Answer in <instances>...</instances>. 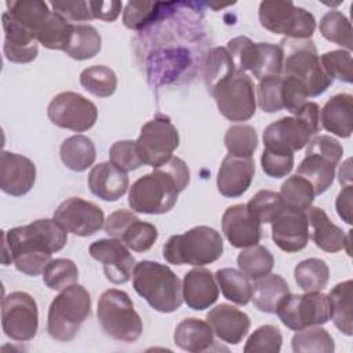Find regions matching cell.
Masks as SVG:
<instances>
[{"label": "cell", "instance_id": "cell-1", "mask_svg": "<svg viewBox=\"0 0 353 353\" xmlns=\"http://www.w3.org/2000/svg\"><path fill=\"white\" fill-rule=\"evenodd\" d=\"M68 241V232L52 219H36L28 225L3 232L4 265L14 262L17 270L28 276H39Z\"/></svg>", "mask_w": 353, "mask_h": 353}, {"label": "cell", "instance_id": "cell-2", "mask_svg": "<svg viewBox=\"0 0 353 353\" xmlns=\"http://www.w3.org/2000/svg\"><path fill=\"white\" fill-rule=\"evenodd\" d=\"M190 181V171L179 157H171L150 174L138 178L128 193L132 211L141 214H165L174 208L178 194Z\"/></svg>", "mask_w": 353, "mask_h": 353}, {"label": "cell", "instance_id": "cell-3", "mask_svg": "<svg viewBox=\"0 0 353 353\" xmlns=\"http://www.w3.org/2000/svg\"><path fill=\"white\" fill-rule=\"evenodd\" d=\"M132 287L150 307L160 313H172L183 302L178 276L167 265L154 261H141L135 265Z\"/></svg>", "mask_w": 353, "mask_h": 353}, {"label": "cell", "instance_id": "cell-4", "mask_svg": "<svg viewBox=\"0 0 353 353\" xmlns=\"http://www.w3.org/2000/svg\"><path fill=\"white\" fill-rule=\"evenodd\" d=\"M223 254V240L214 228L200 225L182 234L171 236L163 247V256L171 265L204 266Z\"/></svg>", "mask_w": 353, "mask_h": 353}, {"label": "cell", "instance_id": "cell-5", "mask_svg": "<svg viewBox=\"0 0 353 353\" xmlns=\"http://www.w3.org/2000/svg\"><path fill=\"white\" fill-rule=\"evenodd\" d=\"M319 131L320 108L316 102H306L296 114L269 124L263 131V145L270 150L294 153L303 149Z\"/></svg>", "mask_w": 353, "mask_h": 353}, {"label": "cell", "instance_id": "cell-6", "mask_svg": "<svg viewBox=\"0 0 353 353\" xmlns=\"http://www.w3.org/2000/svg\"><path fill=\"white\" fill-rule=\"evenodd\" d=\"M91 313V296L80 284L62 290L50 303L47 316L48 335L58 342H70Z\"/></svg>", "mask_w": 353, "mask_h": 353}, {"label": "cell", "instance_id": "cell-7", "mask_svg": "<svg viewBox=\"0 0 353 353\" xmlns=\"http://www.w3.org/2000/svg\"><path fill=\"white\" fill-rule=\"evenodd\" d=\"M280 47L284 54L281 76L299 80L309 97H319L332 84L320 65L317 48L310 39H283Z\"/></svg>", "mask_w": 353, "mask_h": 353}, {"label": "cell", "instance_id": "cell-8", "mask_svg": "<svg viewBox=\"0 0 353 353\" xmlns=\"http://www.w3.org/2000/svg\"><path fill=\"white\" fill-rule=\"evenodd\" d=\"M98 321L110 338L120 342H135L143 331L141 316L127 292L110 288L102 292L97 309Z\"/></svg>", "mask_w": 353, "mask_h": 353}, {"label": "cell", "instance_id": "cell-9", "mask_svg": "<svg viewBox=\"0 0 353 353\" xmlns=\"http://www.w3.org/2000/svg\"><path fill=\"white\" fill-rule=\"evenodd\" d=\"M219 113L230 121H247L256 110V98L251 77L234 69L208 88Z\"/></svg>", "mask_w": 353, "mask_h": 353}, {"label": "cell", "instance_id": "cell-10", "mask_svg": "<svg viewBox=\"0 0 353 353\" xmlns=\"http://www.w3.org/2000/svg\"><path fill=\"white\" fill-rule=\"evenodd\" d=\"M258 15L262 28L285 39H310L316 29L313 14L292 1H262Z\"/></svg>", "mask_w": 353, "mask_h": 353}, {"label": "cell", "instance_id": "cell-11", "mask_svg": "<svg viewBox=\"0 0 353 353\" xmlns=\"http://www.w3.org/2000/svg\"><path fill=\"white\" fill-rule=\"evenodd\" d=\"M276 314L287 328L294 331L310 325H323L330 320L328 296L321 291L290 292L280 302Z\"/></svg>", "mask_w": 353, "mask_h": 353}, {"label": "cell", "instance_id": "cell-12", "mask_svg": "<svg viewBox=\"0 0 353 353\" xmlns=\"http://www.w3.org/2000/svg\"><path fill=\"white\" fill-rule=\"evenodd\" d=\"M179 145V134L171 120L165 116H156L145 123L135 141L137 152L143 164L153 168L163 165L172 157Z\"/></svg>", "mask_w": 353, "mask_h": 353}, {"label": "cell", "instance_id": "cell-13", "mask_svg": "<svg viewBox=\"0 0 353 353\" xmlns=\"http://www.w3.org/2000/svg\"><path fill=\"white\" fill-rule=\"evenodd\" d=\"M1 325L10 339L32 341L39 330V310L33 296L23 291L6 295L1 302Z\"/></svg>", "mask_w": 353, "mask_h": 353}, {"label": "cell", "instance_id": "cell-14", "mask_svg": "<svg viewBox=\"0 0 353 353\" xmlns=\"http://www.w3.org/2000/svg\"><path fill=\"white\" fill-rule=\"evenodd\" d=\"M47 114L51 123L59 128L84 132L95 125L98 109L85 97L73 91H63L51 99Z\"/></svg>", "mask_w": 353, "mask_h": 353}, {"label": "cell", "instance_id": "cell-15", "mask_svg": "<svg viewBox=\"0 0 353 353\" xmlns=\"http://www.w3.org/2000/svg\"><path fill=\"white\" fill-rule=\"evenodd\" d=\"M54 219L68 233L80 237L92 236L105 225L103 211L81 197H69L62 201L54 212Z\"/></svg>", "mask_w": 353, "mask_h": 353}, {"label": "cell", "instance_id": "cell-16", "mask_svg": "<svg viewBox=\"0 0 353 353\" xmlns=\"http://www.w3.org/2000/svg\"><path fill=\"white\" fill-rule=\"evenodd\" d=\"M90 255L103 265L106 279L113 284L127 283L137 265L128 248L117 239H101L88 248Z\"/></svg>", "mask_w": 353, "mask_h": 353}, {"label": "cell", "instance_id": "cell-17", "mask_svg": "<svg viewBox=\"0 0 353 353\" xmlns=\"http://www.w3.org/2000/svg\"><path fill=\"white\" fill-rule=\"evenodd\" d=\"M222 232L234 248H245L259 243L262 223L248 211L247 204H234L222 215Z\"/></svg>", "mask_w": 353, "mask_h": 353}, {"label": "cell", "instance_id": "cell-18", "mask_svg": "<svg viewBox=\"0 0 353 353\" xmlns=\"http://www.w3.org/2000/svg\"><path fill=\"white\" fill-rule=\"evenodd\" d=\"M36 182L34 163L18 153L3 150L0 154V188L4 193L19 197Z\"/></svg>", "mask_w": 353, "mask_h": 353}, {"label": "cell", "instance_id": "cell-19", "mask_svg": "<svg viewBox=\"0 0 353 353\" xmlns=\"http://www.w3.org/2000/svg\"><path fill=\"white\" fill-rule=\"evenodd\" d=\"M272 239L284 252L303 250L309 241V223L305 211L285 208L272 222Z\"/></svg>", "mask_w": 353, "mask_h": 353}, {"label": "cell", "instance_id": "cell-20", "mask_svg": "<svg viewBox=\"0 0 353 353\" xmlns=\"http://www.w3.org/2000/svg\"><path fill=\"white\" fill-rule=\"evenodd\" d=\"M255 174V164L252 157H237L226 154L221 163L216 175V186L222 196L236 199L243 196Z\"/></svg>", "mask_w": 353, "mask_h": 353}, {"label": "cell", "instance_id": "cell-21", "mask_svg": "<svg viewBox=\"0 0 353 353\" xmlns=\"http://www.w3.org/2000/svg\"><path fill=\"white\" fill-rule=\"evenodd\" d=\"M1 21L4 29V57L14 63H28L36 59L39 41L34 33L14 19L7 11L3 12Z\"/></svg>", "mask_w": 353, "mask_h": 353}, {"label": "cell", "instance_id": "cell-22", "mask_svg": "<svg viewBox=\"0 0 353 353\" xmlns=\"http://www.w3.org/2000/svg\"><path fill=\"white\" fill-rule=\"evenodd\" d=\"M207 323L212 332L229 345H239L251 327L247 313L229 303H221L211 309L207 313Z\"/></svg>", "mask_w": 353, "mask_h": 353}, {"label": "cell", "instance_id": "cell-23", "mask_svg": "<svg viewBox=\"0 0 353 353\" xmlns=\"http://www.w3.org/2000/svg\"><path fill=\"white\" fill-rule=\"evenodd\" d=\"M219 295L215 276L205 268H194L185 273L182 280V296L193 310H204L212 306Z\"/></svg>", "mask_w": 353, "mask_h": 353}, {"label": "cell", "instance_id": "cell-24", "mask_svg": "<svg viewBox=\"0 0 353 353\" xmlns=\"http://www.w3.org/2000/svg\"><path fill=\"white\" fill-rule=\"evenodd\" d=\"M307 223L312 229L310 237L316 247L323 250L324 252H338L346 248L350 255L349 244H350V233H345L339 226H336L328 218L327 212L320 207H310L306 211Z\"/></svg>", "mask_w": 353, "mask_h": 353}, {"label": "cell", "instance_id": "cell-25", "mask_svg": "<svg viewBox=\"0 0 353 353\" xmlns=\"http://www.w3.org/2000/svg\"><path fill=\"white\" fill-rule=\"evenodd\" d=\"M87 183L91 193L101 200L116 201L125 194L130 182L127 172L121 171L110 161H106L91 168Z\"/></svg>", "mask_w": 353, "mask_h": 353}, {"label": "cell", "instance_id": "cell-26", "mask_svg": "<svg viewBox=\"0 0 353 353\" xmlns=\"http://www.w3.org/2000/svg\"><path fill=\"white\" fill-rule=\"evenodd\" d=\"M320 121L328 132L349 138L353 131V97L345 92L332 95L320 112Z\"/></svg>", "mask_w": 353, "mask_h": 353}, {"label": "cell", "instance_id": "cell-27", "mask_svg": "<svg viewBox=\"0 0 353 353\" xmlns=\"http://www.w3.org/2000/svg\"><path fill=\"white\" fill-rule=\"evenodd\" d=\"M174 342L178 347L190 353L207 352L215 343L214 332L208 323L196 317L183 319L175 327Z\"/></svg>", "mask_w": 353, "mask_h": 353}, {"label": "cell", "instance_id": "cell-28", "mask_svg": "<svg viewBox=\"0 0 353 353\" xmlns=\"http://www.w3.org/2000/svg\"><path fill=\"white\" fill-rule=\"evenodd\" d=\"M288 294L290 287L287 281L280 274L269 273L268 276L255 280L251 301L259 312L276 314L280 302Z\"/></svg>", "mask_w": 353, "mask_h": 353}, {"label": "cell", "instance_id": "cell-29", "mask_svg": "<svg viewBox=\"0 0 353 353\" xmlns=\"http://www.w3.org/2000/svg\"><path fill=\"white\" fill-rule=\"evenodd\" d=\"M336 164L317 153H305L303 160L296 168V174L310 182L316 196L323 194L331 188L335 178Z\"/></svg>", "mask_w": 353, "mask_h": 353}, {"label": "cell", "instance_id": "cell-30", "mask_svg": "<svg viewBox=\"0 0 353 353\" xmlns=\"http://www.w3.org/2000/svg\"><path fill=\"white\" fill-rule=\"evenodd\" d=\"M62 163L72 171L83 172L88 170L97 157L94 142L85 135H73L66 138L59 148Z\"/></svg>", "mask_w": 353, "mask_h": 353}, {"label": "cell", "instance_id": "cell-31", "mask_svg": "<svg viewBox=\"0 0 353 353\" xmlns=\"http://www.w3.org/2000/svg\"><path fill=\"white\" fill-rule=\"evenodd\" d=\"M352 288L353 281L338 283L327 295L330 302V319L334 325L345 335L353 334L352 325Z\"/></svg>", "mask_w": 353, "mask_h": 353}, {"label": "cell", "instance_id": "cell-32", "mask_svg": "<svg viewBox=\"0 0 353 353\" xmlns=\"http://www.w3.org/2000/svg\"><path fill=\"white\" fill-rule=\"evenodd\" d=\"M102 47V39L98 30L85 23H77L72 28L69 43L63 52L76 61L94 58Z\"/></svg>", "mask_w": 353, "mask_h": 353}, {"label": "cell", "instance_id": "cell-33", "mask_svg": "<svg viewBox=\"0 0 353 353\" xmlns=\"http://www.w3.org/2000/svg\"><path fill=\"white\" fill-rule=\"evenodd\" d=\"M6 7L7 12L32 30L34 36L52 12L48 4L41 0H8L6 1Z\"/></svg>", "mask_w": 353, "mask_h": 353}, {"label": "cell", "instance_id": "cell-34", "mask_svg": "<svg viewBox=\"0 0 353 353\" xmlns=\"http://www.w3.org/2000/svg\"><path fill=\"white\" fill-rule=\"evenodd\" d=\"M215 279L226 299L241 306L251 301L252 284L241 270L233 268H222L216 270Z\"/></svg>", "mask_w": 353, "mask_h": 353}, {"label": "cell", "instance_id": "cell-35", "mask_svg": "<svg viewBox=\"0 0 353 353\" xmlns=\"http://www.w3.org/2000/svg\"><path fill=\"white\" fill-rule=\"evenodd\" d=\"M237 265L250 280H258L272 272L274 258L265 245L255 244L240 251L237 255Z\"/></svg>", "mask_w": 353, "mask_h": 353}, {"label": "cell", "instance_id": "cell-36", "mask_svg": "<svg viewBox=\"0 0 353 353\" xmlns=\"http://www.w3.org/2000/svg\"><path fill=\"white\" fill-rule=\"evenodd\" d=\"M294 279L298 287L305 292L323 291L330 279V269L323 259H303L295 266Z\"/></svg>", "mask_w": 353, "mask_h": 353}, {"label": "cell", "instance_id": "cell-37", "mask_svg": "<svg viewBox=\"0 0 353 353\" xmlns=\"http://www.w3.org/2000/svg\"><path fill=\"white\" fill-rule=\"evenodd\" d=\"M295 353H332L335 343L332 336L320 325H310L298 330L291 339Z\"/></svg>", "mask_w": 353, "mask_h": 353}, {"label": "cell", "instance_id": "cell-38", "mask_svg": "<svg viewBox=\"0 0 353 353\" xmlns=\"http://www.w3.org/2000/svg\"><path fill=\"white\" fill-rule=\"evenodd\" d=\"M280 196L288 208L306 212L312 207L316 193L307 179L295 174L283 182Z\"/></svg>", "mask_w": 353, "mask_h": 353}, {"label": "cell", "instance_id": "cell-39", "mask_svg": "<svg viewBox=\"0 0 353 353\" xmlns=\"http://www.w3.org/2000/svg\"><path fill=\"white\" fill-rule=\"evenodd\" d=\"M72 28L73 23L52 11L46 23L37 30L36 40L48 50L65 51L72 34Z\"/></svg>", "mask_w": 353, "mask_h": 353}, {"label": "cell", "instance_id": "cell-40", "mask_svg": "<svg viewBox=\"0 0 353 353\" xmlns=\"http://www.w3.org/2000/svg\"><path fill=\"white\" fill-rule=\"evenodd\" d=\"M80 84L90 94L99 98H108L113 95L117 88V76L105 65H94L81 72Z\"/></svg>", "mask_w": 353, "mask_h": 353}, {"label": "cell", "instance_id": "cell-41", "mask_svg": "<svg viewBox=\"0 0 353 353\" xmlns=\"http://www.w3.org/2000/svg\"><path fill=\"white\" fill-rule=\"evenodd\" d=\"M319 30L321 36L346 51H352L353 41H352V25L350 21L338 10H331L323 15L320 19Z\"/></svg>", "mask_w": 353, "mask_h": 353}, {"label": "cell", "instance_id": "cell-42", "mask_svg": "<svg viewBox=\"0 0 353 353\" xmlns=\"http://www.w3.org/2000/svg\"><path fill=\"white\" fill-rule=\"evenodd\" d=\"M223 143L232 156L252 157L258 148V135L248 124H234L226 130Z\"/></svg>", "mask_w": 353, "mask_h": 353}, {"label": "cell", "instance_id": "cell-43", "mask_svg": "<svg viewBox=\"0 0 353 353\" xmlns=\"http://www.w3.org/2000/svg\"><path fill=\"white\" fill-rule=\"evenodd\" d=\"M247 208L261 223H272L287 208V205L284 204L280 193L263 189L250 199Z\"/></svg>", "mask_w": 353, "mask_h": 353}, {"label": "cell", "instance_id": "cell-44", "mask_svg": "<svg viewBox=\"0 0 353 353\" xmlns=\"http://www.w3.org/2000/svg\"><path fill=\"white\" fill-rule=\"evenodd\" d=\"M77 280L79 269L73 261L66 258L52 259L43 272V281L52 291H62L76 284Z\"/></svg>", "mask_w": 353, "mask_h": 353}, {"label": "cell", "instance_id": "cell-45", "mask_svg": "<svg viewBox=\"0 0 353 353\" xmlns=\"http://www.w3.org/2000/svg\"><path fill=\"white\" fill-rule=\"evenodd\" d=\"M258 57L252 76L258 80L269 76H281L284 54L280 46L273 43H256Z\"/></svg>", "mask_w": 353, "mask_h": 353}, {"label": "cell", "instance_id": "cell-46", "mask_svg": "<svg viewBox=\"0 0 353 353\" xmlns=\"http://www.w3.org/2000/svg\"><path fill=\"white\" fill-rule=\"evenodd\" d=\"M159 237V232L154 225L142 222L139 218L132 221L120 237V241L135 252H145L153 247Z\"/></svg>", "mask_w": 353, "mask_h": 353}, {"label": "cell", "instance_id": "cell-47", "mask_svg": "<svg viewBox=\"0 0 353 353\" xmlns=\"http://www.w3.org/2000/svg\"><path fill=\"white\" fill-rule=\"evenodd\" d=\"M234 69V63L225 47H215L210 50L203 68V76L207 88L214 85L218 80H221Z\"/></svg>", "mask_w": 353, "mask_h": 353}, {"label": "cell", "instance_id": "cell-48", "mask_svg": "<svg viewBox=\"0 0 353 353\" xmlns=\"http://www.w3.org/2000/svg\"><path fill=\"white\" fill-rule=\"evenodd\" d=\"M283 335L276 325L265 324L258 327L247 339L244 352L245 353H255V352H265V353H279L281 350Z\"/></svg>", "mask_w": 353, "mask_h": 353}, {"label": "cell", "instance_id": "cell-49", "mask_svg": "<svg viewBox=\"0 0 353 353\" xmlns=\"http://www.w3.org/2000/svg\"><path fill=\"white\" fill-rule=\"evenodd\" d=\"M320 65L331 80L336 79L343 83L353 81L352 55L349 51L346 50L328 51L320 57Z\"/></svg>", "mask_w": 353, "mask_h": 353}, {"label": "cell", "instance_id": "cell-50", "mask_svg": "<svg viewBox=\"0 0 353 353\" xmlns=\"http://www.w3.org/2000/svg\"><path fill=\"white\" fill-rule=\"evenodd\" d=\"M226 50L237 70L244 73L254 70L258 57L256 43L245 36H237L228 41Z\"/></svg>", "mask_w": 353, "mask_h": 353}, {"label": "cell", "instance_id": "cell-51", "mask_svg": "<svg viewBox=\"0 0 353 353\" xmlns=\"http://www.w3.org/2000/svg\"><path fill=\"white\" fill-rule=\"evenodd\" d=\"M256 102L266 113H276L284 109L281 99V76H269L259 80Z\"/></svg>", "mask_w": 353, "mask_h": 353}, {"label": "cell", "instance_id": "cell-52", "mask_svg": "<svg viewBox=\"0 0 353 353\" xmlns=\"http://www.w3.org/2000/svg\"><path fill=\"white\" fill-rule=\"evenodd\" d=\"M160 3L152 1H128L123 12V23L128 29H141L150 23L160 12Z\"/></svg>", "mask_w": 353, "mask_h": 353}, {"label": "cell", "instance_id": "cell-53", "mask_svg": "<svg viewBox=\"0 0 353 353\" xmlns=\"http://www.w3.org/2000/svg\"><path fill=\"white\" fill-rule=\"evenodd\" d=\"M109 161L124 172L134 171L143 164L137 152L135 141L130 139L117 141L110 146Z\"/></svg>", "mask_w": 353, "mask_h": 353}, {"label": "cell", "instance_id": "cell-54", "mask_svg": "<svg viewBox=\"0 0 353 353\" xmlns=\"http://www.w3.org/2000/svg\"><path fill=\"white\" fill-rule=\"evenodd\" d=\"M263 172L270 178L287 176L294 168V153H283L270 149H263L261 156Z\"/></svg>", "mask_w": 353, "mask_h": 353}, {"label": "cell", "instance_id": "cell-55", "mask_svg": "<svg viewBox=\"0 0 353 353\" xmlns=\"http://www.w3.org/2000/svg\"><path fill=\"white\" fill-rule=\"evenodd\" d=\"M307 91L299 80L291 76H281V99L284 109L296 114L307 102Z\"/></svg>", "mask_w": 353, "mask_h": 353}, {"label": "cell", "instance_id": "cell-56", "mask_svg": "<svg viewBox=\"0 0 353 353\" xmlns=\"http://www.w3.org/2000/svg\"><path fill=\"white\" fill-rule=\"evenodd\" d=\"M50 6L52 11L63 17L68 22H85L92 19V14L88 6V1H51Z\"/></svg>", "mask_w": 353, "mask_h": 353}, {"label": "cell", "instance_id": "cell-57", "mask_svg": "<svg viewBox=\"0 0 353 353\" xmlns=\"http://www.w3.org/2000/svg\"><path fill=\"white\" fill-rule=\"evenodd\" d=\"M306 153H317L330 159L338 165L343 156V148L335 138L330 135H316L309 141Z\"/></svg>", "mask_w": 353, "mask_h": 353}, {"label": "cell", "instance_id": "cell-58", "mask_svg": "<svg viewBox=\"0 0 353 353\" xmlns=\"http://www.w3.org/2000/svg\"><path fill=\"white\" fill-rule=\"evenodd\" d=\"M138 216L134 214V211H128V210H117L114 212H112L108 219L105 221V232L113 237L120 240L121 234L124 233V230L127 229V226L135 221Z\"/></svg>", "mask_w": 353, "mask_h": 353}, {"label": "cell", "instance_id": "cell-59", "mask_svg": "<svg viewBox=\"0 0 353 353\" xmlns=\"http://www.w3.org/2000/svg\"><path fill=\"white\" fill-rule=\"evenodd\" d=\"M92 18H98L106 22H113L117 19L121 11L120 1H88Z\"/></svg>", "mask_w": 353, "mask_h": 353}, {"label": "cell", "instance_id": "cell-60", "mask_svg": "<svg viewBox=\"0 0 353 353\" xmlns=\"http://www.w3.org/2000/svg\"><path fill=\"white\" fill-rule=\"evenodd\" d=\"M352 199H353V188L352 185H346L342 188L339 194L336 196L335 207L339 218L346 223L352 225Z\"/></svg>", "mask_w": 353, "mask_h": 353}, {"label": "cell", "instance_id": "cell-61", "mask_svg": "<svg viewBox=\"0 0 353 353\" xmlns=\"http://www.w3.org/2000/svg\"><path fill=\"white\" fill-rule=\"evenodd\" d=\"M352 159H347L339 170V182L341 185L346 186V185H352Z\"/></svg>", "mask_w": 353, "mask_h": 353}]
</instances>
